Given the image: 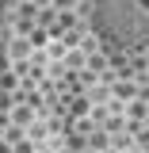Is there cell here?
I'll return each mask as SVG.
<instances>
[{"instance_id":"cell-1","label":"cell","mask_w":149,"mask_h":153,"mask_svg":"<svg viewBox=\"0 0 149 153\" xmlns=\"http://www.w3.org/2000/svg\"><path fill=\"white\" fill-rule=\"evenodd\" d=\"M92 27L122 50H149V0H92Z\"/></svg>"},{"instance_id":"cell-2","label":"cell","mask_w":149,"mask_h":153,"mask_svg":"<svg viewBox=\"0 0 149 153\" xmlns=\"http://www.w3.org/2000/svg\"><path fill=\"white\" fill-rule=\"evenodd\" d=\"M0 8H4V0H0Z\"/></svg>"}]
</instances>
